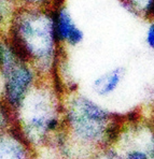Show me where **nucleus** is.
<instances>
[{
	"label": "nucleus",
	"instance_id": "1",
	"mask_svg": "<svg viewBox=\"0 0 154 159\" xmlns=\"http://www.w3.org/2000/svg\"><path fill=\"white\" fill-rule=\"evenodd\" d=\"M73 123L77 130L86 138L96 137L101 131V125L107 115L93 102L80 100L73 112Z\"/></svg>",
	"mask_w": 154,
	"mask_h": 159
},
{
	"label": "nucleus",
	"instance_id": "2",
	"mask_svg": "<svg viewBox=\"0 0 154 159\" xmlns=\"http://www.w3.org/2000/svg\"><path fill=\"white\" fill-rule=\"evenodd\" d=\"M53 31L58 41H65L71 45L80 43L83 40V32L73 22L65 9H60L53 17Z\"/></svg>",
	"mask_w": 154,
	"mask_h": 159
},
{
	"label": "nucleus",
	"instance_id": "3",
	"mask_svg": "<svg viewBox=\"0 0 154 159\" xmlns=\"http://www.w3.org/2000/svg\"><path fill=\"white\" fill-rule=\"evenodd\" d=\"M31 80L29 70L26 67L12 65L9 69L7 90L10 100L14 103L18 102L23 97Z\"/></svg>",
	"mask_w": 154,
	"mask_h": 159
},
{
	"label": "nucleus",
	"instance_id": "4",
	"mask_svg": "<svg viewBox=\"0 0 154 159\" xmlns=\"http://www.w3.org/2000/svg\"><path fill=\"white\" fill-rule=\"evenodd\" d=\"M124 70L122 68H115L97 78L94 82V90L98 95H109L115 89L123 78Z\"/></svg>",
	"mask_w": 154,
	"mask_h": 159
},
{
	"label": "nucleus",
	"instance_id": "5",
	"mask_svg": "<svg viewBox=\"0 0 154 159\" xmlns=\"http://www.w3.org/2000/svg\"><path fill=\"white\" fill-rule=\"evenodd\" d=\"M147 43L150 48H154V24L149 27L148 34H147Z\"/></svg>",
	"mask_w": 154,
	"mask_h": 159
},
{
	"label": "nucleus",
	"instance_id": "6",
	"mask_svg": "<svg viewBox=\"0 0 154 159\" xmlns=\"http://www.w3.org/2000/svg\"><path fill=\"white\" fill-rule=\"evenodd\" d=\"M127 159H148L147 158V155L142 152L139 151H134L132 153L128 154V157Z\"/></svg>",
	"mask_w": 154,
	"mask_h": 159
}]
</instances>
